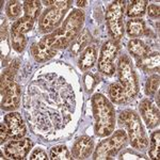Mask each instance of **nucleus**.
<instances>
[{"label":"nucleus","instance_id":"obj_24","mask_svg":"<svg viewBox=\"0 0 160 160\" xmlns=\"http://www.w3.org/2000/svg\"><path fill=\"white\" fill-rule=\"evenodd\" d=\"M24 10H25V16H28L33 20L38 18V16L41 14L42 10V4L40 1H25L24 2Z\"/></svg>","mask_w":160,"mask_h":160},{"label":"nucleus","instance_id":"obj_28","mask_svg":"<svg viewBox=\"0 0 160 160\" xmlns=\"http://www.w3.org/2000/svg\"><path fill=\"white\" fill-rule=\"evenodd\" d=\"M20 11H22V6H20L19 1H9L7 4V14L10 18L14 19L19 16Z\"/></svg>","mask_w":160,"mask_h":160},{"label":"nucleus","instance_id":"obj_4","mask_svg":"<svg viewBox=\"0 0 160 160\" xmlns=\"http://www.w3.org/2000/svg\"><path fill=\"white\" fill-rule=\"evenodd\" d=\"M120 121L126 127L133 148L144 151L148 145V140L142 127L140 118L132 110H125L120 114Z\"/></svg>","mask_w":160,"mask_h":160},{"label":"nucleus","instance_id":"obj_9","mask_svg":"<svg viewBox=\"0 0 160 160\" xmlns=\"http://www.w3.org/2000/svg\"><path fill=\"white\" fill-rule=\"evenodd\" d=\"M127 135L124 130H118L110 138L100 142L94 153V159H110L126 144Z\"/></svg>","mask_w":160,"mask_h":160},{"label":"nucleus","instance_id":"obj_10","mask_svg":"<svg viewBox=\"0 0 160 160\" xmlns=\"http://www.w3.org/2000/svg\"><path fill=\"white\" fill-rule=\"evenodd\" d=\"M118 47L113 41H107L102 47L98 59V68L102 74L111 76L115 72L114 60L117 58Z\"/></svg>","mask_w":160,"mask_h":160},{"label":"nucleus","instance_id":"obj_16","mask_svg":"<svg viewBox=\"0 0 160 160\" xmlns=\"http://www.w3.org/2000/svg\"><path fill=\"white\" fill-rule=\"evenodd\" d=\"M96 61V50L93 46H89L86 48V50L82 52L81 57L79 59V68L81 71H87L91 68L94 65Z\"/></svg>","mask_w":160,"mask_h":160},{"label":"nucleus","instance_id":"obj_6","mask_svg":"<svg viewBox=\"0 0 160 160\" xmlns=\"http://www.w3.org/2000/svg\"><path fill=\"white\" fill-rule=\"evenodd\" d=\"M1 107L3 110L17 109L20 100V87L14 81V75L4 71L1 75Z\"/></svg>","mask_w":160,"mask_h":160},{"label":"nucleus","instance_id":"obj_20","mask_svg":"<svg viewBox=\"0 0 160 160\" xmlns=\"http://www.w3.org/2000/svg\"><path fill=\"white\" fill-rule=\"evenodd\" d=\"M91 41V35H90L88 30H82V32L79 34V37H77L76 40L74 41L73 45H72V52L74 56H77L78 53L83 49L87 46V44Z\"/></svg>","mask_w":160,"mask_h":160},{"label":"nucleus","instance_id":"obj_5","mask_svg":"<svg viewBox=\"0 0 160 160\" xmlns=\"http://www.w3.org/2000/svg\"><path fill=\"white\" fill-rule=\"evenodd\" d=\"M118 83L124 89L128 100L136 97V95L139 92L138 78H137V75L133 71L132 64H131L129 58L125 55H123L118 59Z\"/></svg>","mask_w":160,"mask_h":160},{"label":"nucleus","instance_id":"obj_11","mask_svg":"<svg viewBox=\"0 0 160 160\" xmlns=\"http://www.w3.org/2000/svg\"><path fill=\"white\" fill-rule=\"evenodd\" d=\"M32 148V142L29 139H16L6 145L4 153L11 159H24Z\"/></svg>","mask_w":160,"mask_h":160},{"label":"nucleus","instance_id":"obj_30","mask_svg":"<svg viewBox=\"0 0 160 160\" xmlns=\"http://www.w3.org/2000/svg\"><path fill=\"white\" fill-rule=\"evenodd\" d=\"M30 159H32V160H37V159H38V160H40V159H48V157H47V155H46V153L43 151V149L38 148V149H35V151L33 152L32 154H31Z\"/></svg>","mask_w":160,"mask_h":160},{"label":"nucleus","instance_id":"obj_15","mask_svg":"<svg viewBox=\"0 0 160 160\" xmlns=\"http://www.w3.org/2000/svg\"><path fill=\"white\" fill-rule=\"evenodd\" d=\"M93 151V141L90 137L83 136L74 143L72 155L75 159H86Z\"/></svg>","mask_w":160,"mask_h":160},{"label":"nucleus","instance_id":"obj_22","mask_svg":"<svg viewBox=\"0 0 160 160\" xmlns=\"http://www.w3.org/2000/svg\"><path fill=\"white\" fill-rule=\"evenodd\" d=\"M145 31V24L142 19H131L127 22V32L130 37H140Z\"/></svg>","mask_w":160,"mask_h":160},{"label":"nucleus","instance_id":"obj_31","mask_svg":"<svg viewBox=\"0 0 160 160\" xmlns=\"http://www.w3.org/2000/svg\"><path fill=\"white\" fill-rule=\"evenodd\" d=\"M148 16L153 17V18L159 17V7L156 6V4H151V6H148Z\"/></svg>","mask_w":160,"mask_h":160},{"label":"nucleus","instance_id":"obj_19","mask_svg":"<svg viewBox=\"0 0 160 160\" xmlns=\"http://www.w3.org/2000/svg\"><path fill=\"white\" fill-rule=\"evenodd\" d=\"M128 49H129V51L135 57H140V58L148 56L149 52L148 46H146L141 40H137V38L136 40L129 41V43H128Z\"/></svg>","mask_w":160,"mask_h":160},{"label":"nucleus","instance_id":"obj_29","mask_svg":"<svg viewBox=\"0 0 160 160\" xmlns=\"http://www.w3.org/2000/svg\"><path fill=\"white\" fill-rule=\"evenodd\" d=\"M158 88H159L158 75H154V76L149 77L148 82H146V93L148 95H154L155 93L158 91Z\"/></svg>","mask_w":160,"mask_h":160},{"label":"nucleus","instance_id":"obj_8","mask_svg":"<svg viewBox=\"0 0 160 160\" xmlns=\"http://www.w3.org/2000/svg\"><path fill=\"white\" fill-rule=\"evenodd\" d=\"M72 1H56L53 7L47 9L40 18V30L46 33L55 30L61 24L64 15L68 10Z\"/></svg>","mask_w":160,"mask_h":160},{"label":"nucleus","instance_id":"obj_21","mask_svg":"<svg viewBox=\"0 0 160 160\" xmlns=\"http://www.w3.org/2000/svg\"><path fill=\"white\" fill-rule=\"evenodd\" d=\"M146 6H148V1L145 0L131 1L127 8V15L129 17H141L145 12Z\"/></svg>","mask_w":160,"mask_h":160},{"label":"nucleus","instance_id":"obj_34","mask_svg":"<svg viewBox=\"0 0 160 160\" xmlns=\"http://www.w3.org/2000/svg\"><path fill=\"white\" fill-rule=\"evenodd\" d=\"M88 1H77V6L78 7H86Z\"/></svg>","mask_w":160,"mask_h":160},{"label":"nucleus","instance_id":"obj_26","mask_svg":"<svg viewBox=\"0 0 160 160\" xmlns=\"http://www.w3.org/2000/svg\"><path fill=\"white\" fill-rule=\"evenodd\" d=\"M11 41H12L13 48H14L17 52H22V51L25 49L27 41H26V38L22 33H18V32H14V31H12Z\"/></svg>","mask_w":160,"mask_h":160},{"label":"nucleus","instance_id":"obj_18","mask_svg":"<svg viewBox=\"0 0 160 160\" xmlns=\"http://www.w3.org/2000/svg\"><path fill=\"white\" fill-rule=\"evenodd\" d=\"M109 95L113 102L115 104H125L128 102L127 95L118 82H114L109 88Z\"/></svg>","mask_w":160,"mask_h":160},{"label":"nucleus","instance_id":"obj_23","mask_svg":"<svg viewBox=\"0 0 160 160\" xmlns=\"http://www.w3.org/2000/svg\"><path fill=\"white\" fill-rule=\"evenodd\" d=\"M33 22H34V20L32 18H30V17H28V16H24V17H22V18H19L18 20H16V22L13 24L12 31L25 34L26 32H28V31H30L32 29Z\"/></svg>","mask_w":160,"mask_h":160},{"label":"nucleus","instance_id":"obj_17","mask_svg":"<svg viewBox=\"0 0 160 160\" xmlns=\"http://www.w3.org/2000/svg\"><path fill=\"white\" fill-rule=\"evenodd\" d=\"M159 52H154L141 58L138 65L145 72H154L159 69Z\"/></svg>","mask_w":160,"mask_h":160},{"label":"nucleus","instance_id":"obj_3","mask_svg":"<svg viewBox=\"0 0 160 160\" xmlns=\"http://www.w3.org/2000/svg\"><path fill=\"white\" fill-rule=\"evenodd\" d=\"M95 118V132L98 137L112 133L115 126V114L111 102L102 94H95L92 99Z\"/></svg>","mask_w":160,"mask_h":160},{"label":"nucleus","instance_id":"obj_7","mask_svg":"<svg viewBox=\"0 0 160 160\" xmlns=\"http://www.w3.org/2000/svg\"><path fill=\"white\" fill-rule=\"evenodd\" d=\"M126 1L118 0L110 4L106 13V22H107L108 31L113 38L114 42H118L124 34L123 15L125 11Z\"/></svg>","mask_w":160,"mask_h":160},{"label":"nucleus","instance_id":"obj_35","mask_svg":"<svg viewBox=\"0 0 160 160\" xmlns=\"http://www.w3.org/2000/svg\"><path fill=\"white\" fill-rule=\"evenodd\" d=\"M45 6H51V4H55L56 1H44Z\"/></svg>","mask_w":160,"mask_h":160},{"label":"nucleus","instance_id":"obj_2","mask_svg":"<svg viewBox=\"0 0 160 160\" xmlns=\"http://www.w3.org/2000/svg\"><path fill=\"white\" fill-rule=\"evenodd\" d=\"M84 15L81 10H74L64 22L61 28L46 35V38L50 42L55 49L66 48L72 42H74L80 33L83 25Z\"/></svg>","mask_w":160,"mask_h":160},{"label":"nucleus","instance_id":"obj_12","mask_svg":"<svg viewBox=\"0 0 160 160\" xmlns=\"http://www.w3.org/2000/svg\"><path fill=\"white\" fill-rule=\"evenodd\" d=\"M4 125L8 133L12 139H20L26 135V125L19 113L12 112L4 117Z\"/></svg>","mask_w":160,"mask_h":160},{"label":"nucleus","instance_id":"obj_33","mask_svg":"<svg viewBox=\"0 0 160 160\" xmlns=\"http://www.w3.org/2000/svg\"><path fill=\"white\" fill-rule=\"evenodd\" d=\"M8 35V28H7V22H4L2 24V29H1V38L2 40H6Z\"/></svg>","mask_w":160,"mask_h":160},{"label":"nucleus","instance_id":"obj_27","mask_svg":"<svg viewBox=\"0 0 160 160\" xmlns=\"http://www.w3.org/2000/svg\"><path fill=\"white\" fill-rule=\"evenodd\" d=\"M159 131L154 132L153 136H152L151 148H149V156H151L152 159H159Z\"/></svg>","mask_w":160,"mask_h":160},{"label":"nucleus","instance_id":"obj_25","mask_svg":"<svg viewBox=\"0 0 160 160\" xmlns=\"http://www.w3.org/2000/svg\"><path fill=\"white\" fill-rule=\"evenodd\" d=\"M50 158L53 160H69L72 158L68 149L64 145H57L53 146L50 151Z\"/></svg>","mask_w":160,"mask_h":160},{"label":"nucleus","instance_id":"obj_13","mask_svg":"<svg viewBox=\"0 0 160 160\" xmlns=\"http://www.w3.org/2000/svg\"><path fill=\"white\" fill-rule=\"evenodd\" d=\"M31 52L34 57L35 61L38 62L48 61L57 55V50L51 46L50 42L46 38V37L38 43H34L31 46Z\"/></svg>","mask_w":160,"mask_h":160},{"label":"nucleus","instance_id":"obj_32","mask_svg":"<svg viewBox=\"0 0 160 160\" xmlns=\"http://www.w3.org/2000/svg\"><path fill=\"white\" fill-rule=\"evenodd\" d=\"M9 138H10V136H9V133H8L6 125H4V123H2L1 126H0V140H1L0 142H1V144H3Z\"/></svg>","mask_w":160,"mask_h":160},{"label":"nucleus","instance_id":"obj_14","mask_svg":"<svg viewBox=\"0 0 160 160\" xmlns=\"http://www.w3.org/2000/svg\"><path fill=\"white\" fill-rule=\"evenodd\" d=\"M140 112L148 127L153 128L159 124V110L152 104L151 100H142L140 104Z\"/></svg>","mask_w":160,"mask_h":160},{"label":"nucleus","instance_id":"obj_1","mask_svg":"<svg viewBox=\"0 0 160 160\" xmlns=\"http://www.w3.org/2000/svg\"><path fill=\"white\" fill-rule=\"evenodd\" d=\"M25 108L35 132L53 139L71 122L75 95L63 78L46 74L28 87Z\"/></svg>","mask_w":160,"mask_h":160}]
</instances>
